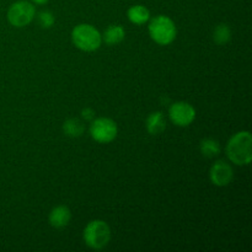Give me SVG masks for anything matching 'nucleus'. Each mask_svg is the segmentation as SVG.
<instances>
[{
    "mask_svg": "<svg viewBox=\"0 0 252 252\" xmlns=\"http://www.w3.org/2000/svg\"><path fill=\"white\" fill-rule=\"evenodd\" d=\"M145 127H147L149 134L152 135H157L164 132L165 128H166V120H165L164 113L160 112V111L150 113L147 118V122H145Z\"/></svg>",
    "mask_w": 252,
    "mask_h": 252,
    "instance_id": "obj_10",
    "label": "nucleus"
},
{
    "mask_svg": "<svg viewBox=\"0 0 252 252\" xmlns=\"http://www.w3.org/2000/svg\"><path fill=\"white\" fill-rule=\"evenodd\" d=\"M32 1H33V2H36V4H39V5H42V4H46V2L48 1V0H32Z\"/></svg>",
    "mask_w": 252,
    "mask_h": 252,
    "instance_id": "obj_18",
    "label": "nucleus"
},
{
    "mask_svg": "<svg viewBox=\"0 0 252 252\" xmlns=\"http://www.w3.org/2000/svg\"><path fill=\"white\" fill-rule=\"evenodd\" d=\"M126 31L121 25H110L103 33V41L110 46L118 44L125 39Z\"/></svg>",
    "mask_w": 252,
    "mask_h": 252,
    "instance_id": "obj_11",
    "label": "nucleus"
},
{
    "mask_svg": "<svg viewBox=\"0 0 252 252\" xmlns=\"http://www.w3.org/2000/svg\"><path fill=\"white\" fill-rule=\"evenodd\" d=\"M127 16L132 24L135 25H143L150 19V12L143 5H134L128 9Z\"/></svg>",
    "mask_w": 252,
    "mask_h": 252,
    "instance_id": "obj_12",
    "label": "nucleus"
},
{
    "mask_svg": "<svg viewBox=\"0 0 252 252\" xmlns=\"http://www.w3.org/2000/svg\"><path fill=\"white\" fill-rule=\"evenodd\" d=\"M199 149H201L202 155H204L206 158L218 157L221 150L218 140L212 139V138H207V139L202 140L201 144H199Z\"/></svg>",
    "mask_w": 252,
    "mask_h": 252,
    "instance_id": "obj_14",
    "label": "nucleus"
},
{
    "mask_svg": "<svg viewBox=\"0 0 252 252\" xmlns=\"http://www.w3.org/2000/svg\"><path fill=\"white\" fill-rule=\"evenodd\" d=\"M169 117L174 125L179 127H187L196 118V110L189 102L179 101L170 106Z\"/></svg>",
    "mask_w": 252,
    "mask_h": 252,
    "instance_id": "obj_7",
    "label": "nucleus"
},
{
    "mask_svg": "<svg viewBox=\"0 0 252 252\" xmlns=\"http://www.w3.org/2000/svg\"><path fill=\"white\" fill-rule=\"evenodd\" d=\"M71 219V212L66 206H57L51 211L48 221L53 228L62 229L69 224Z\"/></svg>",
    "mask_w": 252,
    "mask_h": 252,
    "instance_id": "obj_9",
    "label": "nucleus"
},
{
    "mask_svg": "<svg viewBox=\"0 0 252 252\" xmlns=\"http://www.w3.org/2000/svg\"><path fill=\"white\" fill-rule=\"evenodd\" d=\"M81 116H83V118H85V120L93 121L94 118H95V111L90 107H85L81 111Z\"/></svg>",
    "mask_w": 252,
    "mask_h": 252,
    "instance_id": "obj_17",
    "label": "nucleus"
},
{
    "mask_svg": "<svg viewBox=\"0 0 252 252\" xmlns=\"http://www.w3.org/2000/svg\"><path fill=\"white\" fill-rule=\"evenodd\" d=\"M85 126L78 118H70L63 123V132L66 137L79 138L84 134Z\"/></svg>",
    "mask_w": 252,
    "mask_h": 252,
    "instance_id": "obj_13",
    "label": "nucleus"
},
{
    "mask_svg": "<svg viewBox=\"0 0 252 252\" xmlns=\"http://www.w3.org/2000/svg\"><path fill=\"white\" fill-rule=\"evenodd\" d=\"M71 41L76 48L84 52H94L100 48L102 36L97 29L89 24H80L71 31Z\"/></svg>",
    "mask_w": 252,
    "mask_h": 252,
    "instance_id": "obj_2",
    "label": "nucleus"
},
{
    "mask_svg": "<svg viewBox=\"0 0 252 252\" xmlns=\"http://www.w3.org/2000/svg\"><path fill=\"white\" fill-rule=\"evenodd\" d=\"M54 21H56L54 15L51 11H48V10H43V11L38 14V22L43 29H51L54 25Z\"/></svg>",
    "mask_w": 252,
    "mask_h": 252,
    "instance_id": "obj_16",
    "label": "nucleus"
},
{
    "mask_svg": "<svg viewBox=\"0 0 252 252\" xmlns=\"http://www.w3.org/2000/svg\"><path fill=\"white\" fill-rule=\"evenodd\" d=\"M36 10L31 2L26 0H19V1L11 4L7 10V21L15 27H24L29 25L33 20Z\"/></svg>",
    "mask_w": 252,
    "mask_h": 252,
    "instance_id": "obj_5",
    "label": "nucleus"
},
{
    "mask_svg": "<svg viewBox=\"0 0 252 252\" xmlns=\"http://www.w3.org/2000/svg\"><path fill=\"white\" fill-rule=\"evenodd\" d=\"M84 243L94 250H101L111 240V229L103 220H91L84 229Z\"/></svg>",
    "mask_w": 252,
    "mask_h": 252,
    "instance_id": "obj_3",
    "label": "nucleus"
},
{
    "mask_svg": "<svg viewBox=\"0 0 252 252\" xmlns=\"http://www.w3.org/2000/svg\"><path fill=\"white\" fill-rule=\"evenodd\" d=\"M177 30L175 22L170 17L159 15L149 24V34L158 44L166 46L176 38Z\"/></svg>",
    "mask_w": 252,
    "mask_h": 252,
    "instance_id": "obj_4",
    "label": "nucleus"
},
{
    "mask_svg": "<svg viewBox=\"0 0 252 252\" xmlns=\"http://www.w3.org/2000/svg\"><path fill=\"white\" fill-rule=\"evenodd\" d=\"M209 179L214 186L224 187L228 186L234 179V170L230 165L223 160H218L209 171Z\"/></svg>",
    "mask_w": 252,
    "mask_h": 252,
    "instance_id": "obj_8",
    "label": "nucleus"
},
{
    "mask_svg": "<svg viewBox=\"0 0 252 252\" xmlns=\"http://www.w3.org/2000/svg\"><path fill=\"white\" fill-rule=\"evenodd\" d=\"M118 128L115 121L107 117L93 120L90 125V135L98 143H110L117 137Z\"/></svg>",
    "mask_w": 252,
    "mask_h": 252,
    "instance_id": "obj_6",
    "label": "nucleus"
},
{
    "mask_svg": "<svg viewBox=\"0 0 252 252\" xmlns=\"http://www.w3.org/2000/svg\"><path fill=\"white\" fill-rule=\"evenodd\" d=\"M226 155L236 165H249L252 158V138L250 132L243 130L234 134L226 144Z\"/></svg>",
    "mask_w": 252,
    "mask_h": 252,
    "instance_id": "obj_1",
    "label": "nucleus"
},
{
    "mask_svg": "<svg viewBox=\"0 0 252 252\" xmlns=\"http://www.w3.org/2000/svg\"><path fill=\"white\" fill-rule=\"evenodd\" d=\"M213 38L217 44H225L231 38V30L226 24H219L213 31Z\"/></svg>",
    "mask_w": 252,
    "mask_h": 252,
    "instance_id": "obj_15",
    "label": "nucleus"
}]
</instances>
